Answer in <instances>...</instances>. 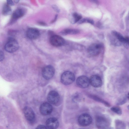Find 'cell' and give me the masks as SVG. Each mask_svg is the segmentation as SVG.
<instances>
[{
  "label": "cell",
  "mask_w": 129,
  "mask_h": 129,
  "mask_svg": "<svg viewBox=\"0 0 129 129\" xmlns=\"http://www.w3.org/2000/svg\"><path fill=\"white\" fill-rule=\"evenodd\" d=\"M83 129V128H80V129Z\"/></svg>",
  "instance_id": "obj_32"
},
{
  "label": "cell",
  "mask_w": 129,
  "mask_h": 129,
  "mask_svg": "<svg viewBox=\"0 0 129 129\" xmlns=\"http://www.w3.org/2000/svg\"><path fill=\"white\" fill-rule=\"evenodd\" d=\"M11 9L9 5L7 4L5 5L2 10V14L5 15H10L11 13Z\"/></svg>",
  "instance_id": "obj_19"
},
{
  "label": "cell",
  "mask_w": 129,
  "mask_h": 129,
  "mask_svg": "<svg viewBox=\"0 0 129 129\" xmlns=\"http://www.w3.org/2000/svg\"><path fill=\"white\" fill-rule=\"evenodd\" d=\"M40 34V32L38 29L33 28H29L26 32V35L27 38L32 40L38 38Z\"/></svg>",
  "instance_id": "obj_14"
},
{
  "label": "cell",
  "mask_w": 129,
  "mask_h": 129,
  "mask_svg": "<svg viewBox=\"0 0 129 129\" xmlns=\"http://www.w3.org/2000/svg\"><path fill=\"white\" fill-rule=\"evenodd\" d=\"M79 33V30L77 29H67L63 30L60 33L62 35H66L69 34H76Z\"/></svg>",
  "instance_id": "obj_15"
},
{
  "label": "cell",
  "mask_w": 129,
  "mask_h": 129,
  "mask_svg": "<svg viewBox=\"0 0 129 129\" xmlns=\"http://www.w3.org/2000/svg\"><path fill=\"white\" fill-rule=\"evenodd\" d=\"M76 83L77 85L81 88H86L88 86L90 83L89 79L86 76H81L77 79Z\"/></svg>",
  "instance_id": "obj_10"
},
{
  "label": "cell",
  "mask_w": 129,
  "mask_h": 129,
  "mask_svg": "<svg viewBox=\"0 0 129 129\" xmlns=\"http://www.w3.org/2000/svg\"><path fill=\"white\" fill-rule=\"evenodd\" d=\"M4 53L2 51H1L0 58V61H3L4 60Z\"/></svg>",
  "instance_id": "obj_27"
},
{
  "label": "cell",
  "mask_w": 129,
  "mask_h": 129,
  "mask_svg": "<svg viewBox=\"0 0 129 129\" xmlns=\"http://www.w3.org/2000/svg\"><path fill=\"white\" fill-rule=\"evenodd\" d=\"M111 110L113 112L118 115H121L122 114V111L120 108L117 106H113L111 107Z\"/></svg>",
  "instance_id": "obj_21"
},
{
  "label": "cell",
  "mask_w": 129,
  "mask_h": 129,
  "mask_svg": "<svg viewBox=\"0 0 129 129\" xmlns=\"http://www.w3.org/2000/svg\"><path fill=\"white\" fill-rule=\"evenodd\" d=\"M55 72L54 68L51 65H48L43 68L42 71V75L45 79L49 80L54 76Z\"/></svg>",
  "instance_id": "obj_4"
},
{
  "label": "cell",
  "mask_w": 129,
  "mask_h": 129,
  "mask_svg": "<svg viewBox=\"0 0 129 129\" xmlns=\"http://www.w3.org/2000/svg\"><path fill=\"white\" fill-rule=\"evenodd\" d=\"M73 23H75L79 22L82 18V16L76 13H73L72 15Z\"/></svg>",
  "instance_id": "obj_22"
},
{
  "label": "cell",
  "mask_w": 129,
  "mask_h": 129,
  "mask_svg": "<svg viewBox=\"0 0 129 129\" xmlns=\"http://www.w3.org/2000/svg\"><path fill=\"white\" fill-rule=\"evenodd\" d=\"M127 108L129 110V105L127 107Z\"/></svg>",
  "instance_id": "obj_31"
},
{
  "label": "cell",
  "mask_w": 129,
  "mask_h": 129,
  "mask_svg": "<svg viewBox=\"0 0 129 129\" xmlns=\"http://www.w3.org/2000/svg\"><path fill=\"white\" fill-rule=\"evenodd\" d=\"M46 125L49 129H56L59 126V122L56 118H50L46 120Z\"/></svg>",
  "instance_id": "obj_13"
},
{
  "label": "cell",
  "mask_w": 129,
  "mask_h": 129,
  "mask_svg": "<svg viewBox=\"0 0 129 129\" xmlns=\"http://www.w3.org/2000/svg\"><path fill=\"white\" fill-rule=\"evenodd\" d=\"M85 22H86L92 24H93L94 23L93 21L90 19H85Z\"/></svg>",
  "instance_id": "obj_25"
},
{
  "label": "cell",
  "mask_w": 129,
  "mask_h": 129,
  "mask_svg": "<svg viewBox=\"0 0 129 129\" xmlns=\"http://www.w3.org/2000/svg\"><path fill=\"white\" fill-rule=\"evenodd\" d=\"M75 77L72 72L66 71L61 75L60 78L61 82L65 85H68L72 83L75 80Z\"/></svg>",
  "instance_id": "obj_1"
},
{
  "label": "cell",
  "mask_w": 129,
  "mask_h": 129,
  "mask_svg": "<svg viewBox=\"0 0 129 129\" xmlns=\"http://www.w3.org/2000/svg\"><path fill=\"white\" fill-rule=\"evenodd\" d=\"M110 120L108 117L104 116H98L96 119V124L97 127L100 129L109 126Z\"/></svg>",
  "instance_id": "obj_3"
},
{
  "label": "cell",
  "mask_w": 129,
  "mask_h": 129,
  "mask_svg": "<svg viewBox=\"0 0 129 129\" xmlns=\"http://www.w3.org/2000/svg\"><path fill=\"white\" fill-rule=\"evenodd\" d=\"M102 47V45L100 44H93L90 45L88 48V52L91 56H97L100 53Z\"/></svg>",
  "instance_id": "obj_5"
},
{
  "label": "cell",
  "mask_w": 129,
  "mask_h": 129,
  "mask_svg": "<svg viewBox=\"0 0 129 129\" xmlns=\"http://www.w3.org/2000/svg\"><path fill=\"white\" fill-rule=\"evenodd\" d=\"M90 83L93 87L98 88L101 86L102 80L101 77L96 75H93L91 76L89 79Z\"/></svg>",
  "instance_id": "obj_12"
},
{
  "label": "cell",
  "mask_w": 129,
  "mask_h": 129,
  "mask_svg": "<svg viewBox=\"0 0 129 129\" xmlns=\"http://www.w3.org/2000/svg\"><path fill=\"white\" fill-rule=\"evenodd\" d=\"M124 45L126 48H128L129 47V38L126 37H125V40L123 43Z\"/></svg>",
  "instance_id": "obj_23"
},
{
  "label": "cell",
  "mask_w": 129,
  "mask_h": 129,
  "mask_svg": "<svg viewBox=\"0 0 129 129\" xmlns=\"http://www.w3.org/2000/svg\"><path fill=\"white\" fill-rule=\"evenodd\" d=\"M78 123L81 125L85 126L89 125L91 123L92 118L91 116L87 113L80 115L78 119Z\"/></svg>",
  "instance_id": "obj_7"
},
{
  "label": "cell",
  "mask_w": 129,
  "mask_h": 129,
  "mask_svg": "<svg viewBox=\"0 0 129 129\" xmlns=\"http://www.w3.org/2000/svg\"><path fill=\"white\" fill-rule=\"evenodd\" d=\"M49 41L51 44L55 47L62 46L64 44L65 42V40L62 38L56 35L51 36Z\"/></svg>",
  "instance_id": "obj_8"
},
{
  "label": "cell",
  "mask_w": 129,
  "mask_h": 129,
  "mask_svg": "<svg viewBox=\"0 0 129 129\" xmlns=\"http://www.w3.org/2000/svg\"><path fill=\"white\" fill-rule=\"evenodd\" d=\"M91 1L92 2H93V3H95L96 4L97 3H98V1H96L93 0V1Z\"/></svg>",
  "instance_id": "obj_29"
},
{
  "label": "cell",
  "mask_w": 129,
  "mask_h": 129,
  "mask_svg": "<svg viewBox=\"0 0 129 129\" xmlns=\"http://www.w3.org/2000/svg\"><path fill=\"white\" fill-rule=\"evenodd\" d=\"M60 98L59 93L54 90L50 91L47 96V100L48 102L53 105L57 103L59 101Z\"/></svg>",
  "instance_id": "obj_9"
},
{
  "label": "cell",
  "mask_w": 129,
  "mask_h": 129,
  "mask_svg": "<svg viewBox=\"0 0 129 129\" xmlns=\"http://www.w3.org/2000/svg\"><path fill=\"white\" fill-rule=\"evenodd\" d=\"M19 45L18 42L14 39L10 38L5 46V49L7 52L10 53L14 52L18 49Z\"/></svg>",
  "instance_id": "obj_2"
},
{
  "label": "cell",
  "mask_w": 129,
  "mask_h": 129,
  "mask_svg": "<svg viewBox=\"0 0 129 129\" xmlns=\"http://www.w3.org/2000/svg\"><path fill=\"white\" fill-rule=\"evenodd\" d=\"M112 34L115 37L122 43H123L125 40V37L120 33L113 30L112 32Z\"/></svg>",
  "instance_id": "obj_18"
},
{
  "label": "cell",
  "mask_w": 129,
  "mask_h": 129,
  "mask_svg": "<svg viewBox=\"0 0 129 129\" xmlns=\"http://www.w3.org/2000/svg\"><path fill=\"white\" fill-rule=\"evenodd\" d=\"M24 14V12L21 9H18L15 10L13 13L12 15V18L14 19H17L19 18Z\"/></svg>",
  "instance_id": "obj_16"
},
{
  "label": "cell",
  "mask_w": 129,
  "mask_h": 129,
  "mask_svg": "<svg viewBox=\"0 0 129 129\" xmlns=\"http://www.w3.org/2000/svg\"><path fill=\"white\" fill-rule=\"evenodd\" d=\"M23 112L26 119L31 124L34 123L35 120V115L33 109L29 107H25L23 109Z\"/></svg>",
  "instance_id": "obj_6"
},
{
  "label": "cell",
  "mask_w": 129,
  "mask_h": 129,
  "mask_svg": "<svg viewBox=\"0 0 129 129\" xmlns=\"http://www.w3.org/2000/svg\"><path fill=\"white\" fill-rule=\"evenodd\" d=\"M127 98L129 100V92L128 93L127 96Z\"/></svg>",
  "instance_id": "obj_30"
},
{
  "label": "cell",
  "mask_w": 129,
  "mask_h": 129,
  "mask_svg": "<svg viewBox=\"0 0 129 129\" xmlns=\"http://www.w3.org/2000/svg\"><path fill=\"white\" fill-rule=\"evenodd\" d=\"M127 96L125 95H123L119 98L116 102V104L117 105H120L125 104L126 101Z\"/></svg>",
  "instance_id": "obj_20"
},
{
  "label": "cell",
  "mask_w": 129,
  "mask_h": 129,
  "mask_svg": "<svg viewBox=\"0 0 129 129\" xmlns=\"http://www.w3.org/2000/svg\"><path fill=\"white\" fill-rule=\"evenodd\" d=\"M7 4L10 6H13L14 5L13 1L11 0L7 1Z\"/></svg>",
  "instance_id": "obj_26"
},
{
  "label": "cell",
  "mask_w": 129,
  "mask_h": 129,
  "mask_svg": "<svg viewBox=\"0 0 129 129\" xmlns=\"http://www.w3.org/2000/svg\"><path fill=\"white\" fill-rule=\"evenodd\" d=\"M103 129H114L112 127H110L109 126L106 127Z\"/></svg>",
  "instance_id": "obj_28"
},
{
  "label": "cell",
  "mask_w": 129,
  "mask_h": 129,
  "mask_svg": "<svg viewBox=\"0 0 129 129\" xmlns=\"http://www.w3.org/2000/svg\"><path fill=\"white\" fill-rule=\"evenodd\" d=\"M53 108L49 103H44L42 104L40 108V111L41 113L44 115H48L52 112Z\"/></svg>",
  "instance_id": "obj_11"
},
{
  "label": "cell",
  "mask_w": 129,
  "mask_h": 129,
  "mask_svg": "<svg viewBox=\"0 0 129 129\" xmlns=\"http://www.w3.org/2000/svg\"><path fill=\"white\" fill-rule=\"evenodd\" d=\"M36 129H48L46 126L42 125H38L36 128Z\"/></svg>",
  "instance_id": "obj_24"
},
{
  "label": "cell",
  "mask_w": 129,
  "mask_h": 129,
  "mask_svg": "<svg viewBox=\"0 0 129 129\" xmlns=\"http://www.w3.org/2000/svg\"><path fill=\"white\" fill-rule=\"evenodd\" d=\"M115 124L116 129H125V123L121 120L116 119L115 121Z\"/></svg>",
  "instance_id": "obj_17"
}]
</instances>
